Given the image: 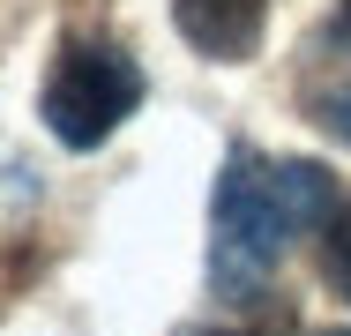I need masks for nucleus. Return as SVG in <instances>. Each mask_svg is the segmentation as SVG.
I'll return each mask as SVG.
<instances>
[{
    "label": "nucleus",
    "mask_w": 351,
    "mask_h": 336,
    "mask_svg": "<svg viewBox=\"0 0 351 336\" xmlns=\"http://www.w3.org/2000/svg\"><path fill=\"white\" fill-rule=\"evenodd\" d=\"M337 209H344V187H337L329 165L232 142L224 172H217V195H210V291L232 299V307L254 299L299 239L329 232Z\"/></svg>",
    "instance_id": "f257e3e1"
},
{
    "label": "nucleus",
    "mask_w": 351,
    "mask_h": 336,
    "mask_svg": "<svg viewBox=\"0 0 351 336\" xmlns=\"http://www.w3.org/2000/svg\"><path fill=\"white\" fill-rule=\"evenodd\" d=\"M149 97V75L142 60L120 45V38H97V30H75L60 38V53L45 60V82H38V120L60 149H97L112 142V128H128Z\"/></svg>",
    "instance_id": "f03ea898"
},
{
    "label": "nucleus",
    "mask_w": 351,
    "mask_h": 336,
    "mask_svg": "<svg viewBox=\"0 0 351 336\" xmlns=\"http://www.w3.org/2000/svg\"><path fill=\"white\" fill-rule=\"evenodd\" d=\"M291 105L322 134H337L351 149V0H337V8L306 30L299 67H291Z\"/></svg>",
    "instance_id": "7ed1b4c3"
},
{
    "label": "nucleus",
    "mask_w": 351,
    "mask_h": 336,
    "mask_svg": "<svg viewBox=\"0 0 351 336\" xmlns=\"http://www.w3.org/2000/svg\"><path fill=\"white\" fill-rule=\"evenodd\" d=\"M269 8L277 0H172V23L180 38L202 53V60H254L262 30H269Z\"/></svg>",
    "instance_id": "20e7f679"
},
{
    "label": "nucleus",
    "mask_w": 351,
    "mask_h": 336,
    "mask_svg": "<svg viewBox=\"0 0 351 336\" xmlns=\"http://www.w3.org/2000/svg\"><path fill=\"white\" fill-rule=\"evenodd\" d=\"M322 284H329L337 299H351V202L329 217V232H322Z\"/></svg>",
    "instance_id": "39448f33"
},
{
    "label": "nucleus",
    "mask_w": 351,
    "mask_h": 336,
    "mask_svg": "<svg viewBox=\"0 0 351 336\" xmlns=\"http://www.w3.org/2000/svg\"><path fill=\"white\" fill-rule=\"evenodd\" d=\"M172 336H284V322L269 314V322H187V329Z\"/></svg>",
    "instance_id": "423d86ee"
},
{
    "label": "nucleus",
    "mask_w": 351,
    "mask_h": 336,
    "mask_svg": "<svg viewBox=\"0 0 351 336\" xmlns=\"http://www.w3.org/2000/svg\"><path fill=\"white\" fill-rule=\"evenodd\" d=\"M306 336H351V322H344V329H306Z\"/></svg>",
    "instance_id": "0eeeda50"
}]
</instances>
